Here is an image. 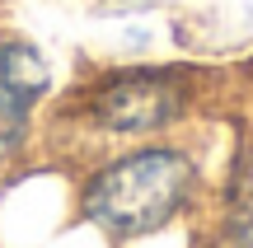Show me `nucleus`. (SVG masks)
<instances>
[{
	"label": "nucleus",
	"instance_id": "f03ea898",
	"mask_svg": "<svg viewBox=\"0 0 253 248\" xmlns=\"http://www.w3.org/2000/svg\"><path fill=\"white\" fill-rule=\"evenodd\" d=\"M188 112V80L178 71H113L84 94V117L89 127L108 136H150L164 131Z\"/></svg>",
	"mask_w": 253,
	"mask_h": 248
},
{
	"label": "nucleus",
	"instance_id": "20e7f679",
	"mask_svg": "<svg viewBox=\"0 0 253 248\" xmlns=\"http://www.w3.org/2000/svg\"><path fill=\"white\" fill-rule=\"evenodd\" d=\"M230 239L239 248H253V164L235 178V197H230Z\"/></svg>",
	"mask_w": 253,
	"mask_h": 248
},
{
	"label": "nucleus",
	"instance_id": "7ed1b4c3",
	"mask_svg": "<svg viewBox=\"0 0 253 248\" xmlns=\"http://www.w3.org/2000/svg\"><path fill=\"white\" fill-rule=\"evenodd\" d=\"M52 89V66L24 37L0 42V164L28 145L33 112Z\"/></svg>",
	"mask_w": 253,
	"mask_h": 248
},
{
	"label": "nucleus",
	"instance_id": "f257e3e1",
	"mask_svg": "<svg viewBox=\"0 0 253 248\" xmlns=\"http://www.w3.org/2000/svg\"><path fill=\"white\" fill-rule=\"evenodd\" d=\"M197 192V164L178 145H141L94 169L80 192V215L108 239H145L178 220Z\"/></svg>",
	"mask_w": 253,
	"mask_h": 248
}]
</instances>
